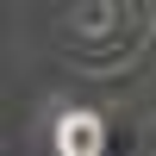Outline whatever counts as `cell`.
<instances>
[{
  "label": "cell",
  "mask_w": 156,
  "mask_h": 156,
  "mask_svg": "<svg viewBox=\"0 0 156 156\" xmlns=\"http://www.w3.org/2000/svg\"><path fill=\"white\" fill-rule=\"evenodd\" d=\"M100 144H106L100 112H62L56 119V156H100Z\"/></svg>",
  "instance_id": "obj_2"
},
{
  "label": "cell",
  "mask_w": 156,
  "mask_h": 156,
  "mask_svg": "<svg viewBox=\"0 0 156 156\" xmlns=\"http://www.w3.org/2000/svg\"><path fill=\"white\" fill-rule=\"evenodd\" d=\"M144 44V12H119V31H100V37H75V56L87 62V69H112V62H125L131 50Z\"/></svg>",
  "instance_id": "obj_1"
}]
</instances>
